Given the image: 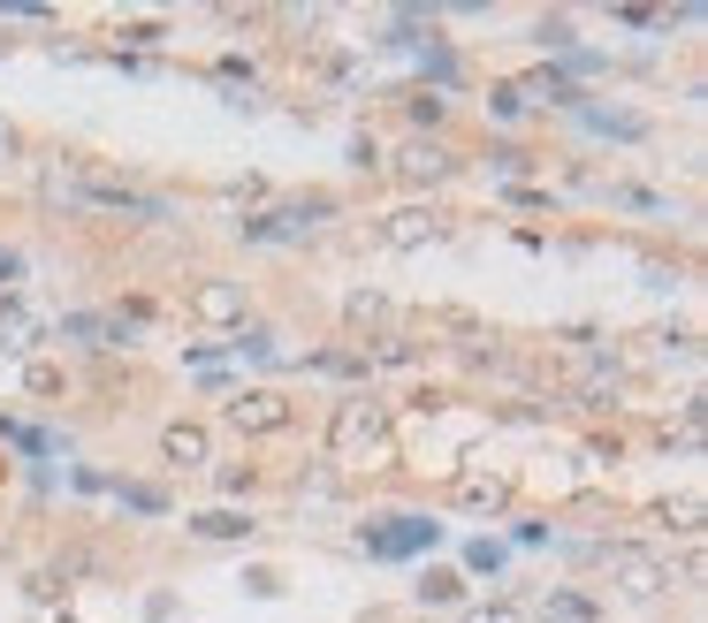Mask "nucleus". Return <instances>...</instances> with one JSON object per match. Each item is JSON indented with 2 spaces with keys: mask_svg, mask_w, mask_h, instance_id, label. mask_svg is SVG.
Instances as JSON below:
<instances>
[{
  "mask_svg": "<svg viewBox=\"0 0 708 623\" xmlns=\"http://www.w3.org/2000/svg\"><path fill=\"white\" fill-rule=\"evenodd\" d=\"M488 167H496V175H533V167H541V153H526V145H496V153H488Z\"/></svg>",
  "mask_w": 708,
  "mask_h": 623,
  "instance_id": "22",
  "label": "nucleus"
},
{
  "mask_svg": "<svg viewBox=\"0 0 708 623\" xmlns=\"http://www.w3.org/2000/svg\"><path fill=\"white\" fill-rule=\"evenodd\" d=\"M511 494H519L511 471H465V479H457V502H465V509H511Z\"/></svg>",
  "mask_w": 708,
  "mask_h": 623,
  "instance_id": "14",
  "label": "nucleus"
},
{
  "mask_svg": "<svg viewBox=\"0 0 708 623\" xmlns=\"http://www.w3.org/2000/svg\"><path fill=\"white\" fill-rule=\"evenodd\" d=\"M15 290H23V251L0 244V297H15Z\"/></svg>",
  "mask_w": 708,
  "mask_h": 623,
  "instance_id": "24",
  "label": "nucleus"
},
{
  "mask_svg": "<svg viewBox=\"0 0 708 623\" xmlns=\"http://www.w3.org/2000/svg\"><path fill=\"white\" fill-rule=\"evenodd\" d=\"M381 312H388V305H381V297H373V290H358L351 305H344V319H351V327H373V319H381Z\"/></svg>",
  "mask_w": 708,
  "mask_h": 623,
  "instance_id": "26",
  "label": "nucleus"
},
{
  "mask_svg": "<svg viewBox=\"0 0 708 623\" xmlns=\"http://www.w3.org/2000/svg\"><path fill=\"white\" fill-rule=\"evenodd\" d=\"M602 563H610V578L632 593V601H655V593H671V563L663 555H648V548H602Z\"/></svg>",
  "mask_w": 708,
  "mask_h": 623,
  "instance_id": "5",
  "label": "nucleus"
},
{
  "mask_svg": "<svg viewBox=\"0 0 708 623\" xmlns=\"http://www.w3.org/2000/svg\"><path fill=\"white\" fill-rule=\"evenodd\" d=\"M519 548H556V525L548 517H519Z\"/></svg>",
  "mask_w": 708,
  "mask_h": 623,
  "instance_id": "27",
  "label": "nucleus"
},
{
  "mask_svg": "<svg viewBox=\"0 0 708 623\" xmlns=\"http://www.w3.org/2000/svg\"><path fill=\"white\" fill-rule=\"evenodd\" d=\"M411 601H419V609H457V601H465V571H419Z\"/></svg>",
  "mask_w": 708,
  "mask_h": 623,
  "instance_id": "15",
  "label": "nucleus"
},
{
  "mask_svg": "<svg viewBox=\"0 0 708 623\" xmlns=\"http://www.w3.org/2000/svg\"><path fill=\"white\" fill-rule=\"evenodd\" d=\"M351 167H358V175H373V167H388V160H381V138H351Z\"/></svg>",
  "mask_w": 708,
  "mask_h": 623,
  "instance_id": "28",
  "label": "nucleus"
},
{
  "mask_svg": "<svg viewBox=\"0 0 708 623\" xmlns=\"http://www.w3.org/2000/svg\"><path fill=\"white\" fill-rule=\"evenodd\" d=\"M533 623H602V601L579 593V586H548L541 609H533Z\"/></svg>",
  "mask_w": 708,
  "mask_h": 623,
  "instance_id": "13",
  "label": "nucleus"
},
{
  "mask_svg": "<svg viewBox=\"0 0 708 623\" xmlns=\"http://www.w3.org/2000/svg\"><path fill=\"white\" fill-rule=\"evenodd\" d=\"M396 175H404V183H450V175H457V153L434 145V138H411V145L396 153Z\"/></svg>",
  "mask_w": 708,
  "mask_h": 623,
  "instance_id": "11",
  "label": "nucleus"
},
{
  "mask_svg": "<svg viewBox=\"0 0 708 623\" xmlns=\"http://www.w3.org/2000/svg\"><path fill=\"white\" fill-rule=\"evenodd\" d=\"M161 465L169 471H206L213 465V434H206L198 419H169V426H161Z\"/></svg>",
  "mask_w": 708,
  "mask_h": 623,
  "instance_id": "9",
  "label": "nucleus"
},
{
  "mask_svg": "<svg viewBox=\"0 0 708 623\" xmlns=\"http://www.w3.org/2000/svg\"><path fill=\"white\" fill-rule=\"evenodd\" d=\"M8 145H15V130H8V122H0V153H8Z\"/></svg>",
  "mask_w": 708,
  "mask_h": 623,
  "instance_id": "32",
  "label": "nucleus"
},
{
  "mask_svg": "<svg viewBox=\"0 0 708 623\" xmlns=\"http://www.w3.org/2000/svg\"><path fill=\"white\" fill-rule=\"evenodd\" d=\"M54 334L92 342V350H138V327H130L123 312H61V319H54Z\"/></svg>",
  "mask_w": 708,
  "mask_h": 623,
  "instance_id": "7",
  "label": "nucleus"
},
{
  "mask_svg": "<svg viewBox=\"0 0 708 623\" xmlns=\"http://www.w3.org/2000/svg\"><path fill=\"white\" fill-rule=\"evenodd\" d=\"M404 115H411V130H442V122H450V99H434V92H404Z\"/></svg>",
  "mask_w": 708,
  "mask_h": 623,
  "instance_id": "20",
  "label": "nucleus"
},
{
  "mask_svg": "<svg viewBox=\"0 0 708 623\" xmlns=\"http://www.w3.org/2000/svg\"><path fill=\"white\" fill-rule=\"evenodd\" d=\"M336 213H344V198H328V190H305V198H282V205H252L236 221V244H298V236H313Z\"/></svg>",
  "mask_w": 708,
  "mask_h": 623,
  "instance_id": "1",
  "label": "nucleus"
},
{
  "mask_svg": "<svg viewBox=\"0 0 708 623\" xmlns=\"http://www.w3.org/2000/svg\"><path fill=\"white\" fill-rule=\"evenodd\" d=\"M434 236H450V213L442 205H396L381 221V244L388 251H411V244H434Z\"/></svg>",
  "mask_w": 708,
  "mask_h": 623,
  "instance_id": "8",
  "label": "nucleus"
},
{
  "mask_svg": "<svg viewBox=\"0 0 708 623\" xmlns=\"http://www.w3.org/2000/svg\"><path fill=\"white\" fill-rule=\"evenodd\" d=\"M23 388H31V396H61V388H69V373H61V365H31V373H23Z\"/></svg>",
  "mask_w": 708,
  "mask_h": 623,
  "instance_id": "23",
  "label": "nucleus"
},
{
  "mask_svg": "<svg viewBox=\"0 0 708 623\" xmlns=\"http://www.w3.org/2000/svg\"><path fill=\"white\" fill-rule=\"evenodd\" d=\"M503 563H511V548H503V540H488V532H480V540H465V571H473V578H496Z\"/></svg>",
  "mask_w": 708,
  "mask_h": 623,
  "instance_id": "17",
  "label": "nucleus"
},
{
  "mask_svg": "<svg viewBox=\"0 0 708 623\" xmlns=\"http://www.w3.org/2000/svg\"><path fill=\"white\" fill-rule=\"evenodd\" d=\"M602 198H610V205H625V213H671V205H663L655 190H632V183H610Z\"/></svg>",
  "mask_w": 708,
  "mask_h": 623,
  "instance_id": "21",
  "label": "nucleus"
},
{
  "mask_svg": "<svg viewBox=\"0 0 708 623\" xmlns=\"http://www.w3.org/2000/svg\"><path fill=\"white\" fill-rule=\"evenodd\" d=\"M465 623H526L519 601H488V609H465Z\"/></svg>",
  "mask_w": 708,
  "mask_h": 623,
  "instance_id": "25",
  "label": "nucleus"
},
{
  "mask_svg": "<svg viewBox=\"0 0 708 623\" xmlns=\"http://www.w3.org/2000/svg\"><path fill=\"white\" fill-rule=\"evenodd\" d=\"M107 486H115L123 509H138V517H169V494H161V486H130V479H107Z\"/></svg>",
  "mask_w": 708,
  "mask_h": 623,
  "instance_id": "16",
  "label": "nucleus"
},
{
  "mask_svg": "<svg viewBox=\"0 0 708 623\" xmlns=\"http://www.w3.org/2000/svg\"><path fill=\"white\" fill-rule=\"evenodd\" d=\"M221 426L244 434V442H259V434H290V426H298V403L275 396V388H236V396L221 403Z\"/></svg>",
  "mask_w": 708,
  "mask_h": 623,
  "instance_id": "3",
  "label": "nucleus"
},
{
  "mask_svg": "<svg viewBox=\"0 0 708 623\" xmlns=\"http://www.w3.org/2000/svg\"><path fill=\"white\" fill-rule=\"evenodd\" d=\"M183 532L190 540H259V517L252 509H190Z\"/></svg>",
  "mask_w": 708,
  "mask_h": 623,
  "instance_id": "12",
  "label": "nucleus"
},
{
  "mask_svg": "<svg viewBox=\"0 0 708 623\" xmlns=\"http://www.w3.org/2000/svg\"><path fill=\"white\" fill-rule=\"evenodd\" d=\"M434 548H442V517H427V509H388V517L358 525V555H373V563H411Z\"/></svg>",
  "mask_w": 708,
  "mask_h": 623,
  "instance_id": "2",
  "label": "nucleus"
},
{
  "mask_svg": "<svg viewBox=\"0 0 708 623\" xmlns=\"http://www.w3.org/2000/svg\"><path fill=\"white\" fill-rule=\"evenodd\" d=\"M123 38H130V46H161V38H169V23H153V15H146V23H123Z\"/></svg>",
  "mask_w": 708,
  "mask_h": 623,
  "instance_id": "29",
  "label": "nucleus"
},
{
  "mask_svg": "<svg viewBox=\"0 0 708 623\" xmlns=\"http://www.w3.org/2000/svg\"><path fill=\"white\" fill-rule=\"evenodd\" d=\"M388 442V411L373 403V396H351V403H336V426H328V449H336V465L358 457V449H381Z\"/></svg>",
  "mask_w": 708,
  "mask_h": 623,
  "instance_id": "4",
  "label": "nucleus"
},
{
  "mask_svg": "<svg viewBox=\"0 0 708 623\" xmlns=\"http://www.w3.org/2000/svg\"><path fill=\"white\" fill-rule=\"evenodd\" d=\"M244 586H252L259 601H275V593H282V578H275V571H244Z\"/></svg>",
  "mask_w": 708,
  "mask_h": 623,
  "instance_id": "31",
  "label": "nucleus"
},
{
  "mask_svg": "<svg viewBox=\"0 0 708 623\" xmlns=\"http://www.w3.org/2000/svg\"><path fill=\"white\" fill-rule=\"evenodd\" d=\"M571 122H579V130H594V138H617V145H640V138H648V115H625V107H594V92L571 107Z\"/></svg>",
  "mask_w": 708,
  "mask_h": 623,
  "instance_id": "10",
  "label": "nucleus"
},
{
  "mask_svg": "<svg viewBox=\"0 0 708 623\" xmlns=\"http://www.w3.org/2000/svg\"><path fill=\"white\" fill-rule=\"evenodd\" d=\"M488 115L519 130V122H526V115H533V99H526V92H519V84H488Z\"/></svg>",
  "mask_w": 708,
  "mask_h": 623,
  "instance_id": "18",
  "label": "nucleus"
},
{
  "mask_svg": "<svg viewBox=\"0 0 708 623\" xmlns=\"http://www.w3.org/2000/svg\"><path fill=\"white\" fill-rule=\"evenodd\" d=\"M244 312H252V297H244L236 274H206V282L190 290V319H198V327H229V334H236Z\"/></svg>",
  "mask_w": 708,
  "mask_h": 623,
  "instance_id": "6",
  "label": "nucleus"
},
{
  "mask_svg": "<svg viewBox=\"0 0 708 623\" xmlns=\"http://www.w3.org/2000/svg\"><path fill=\"white\" fill-rule=\"evenodd\" d=\"M221 357H229V342H190L183 350V365H221Z\"/></svg>",
  "mask_w": 708,
  "mask_h": 623,
  "instance_id": "30",
  "label": "nucleus"
},
{
  "mask_svg": "<svg viewBox=\"0 0 708 623\" xmlns=\"http://www.w3.org/2000/svg\"><path fill=\"white\" fill-rule=\"evenodd\" d=\"M533 46H541V54H571V46H579L571 15H541V23H533Z\"/></svg>",
  "mask_w": 708,
  "mask_h": 623,
  "instance_id": "19",
  "label": "nucleus"
}]
</instances>
